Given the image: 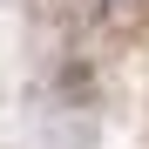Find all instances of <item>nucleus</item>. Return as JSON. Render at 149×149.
<instances>
[]
</instances>
